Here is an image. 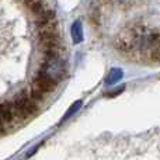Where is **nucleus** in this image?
<instances>
[{
	"label": "nucleus",
	"instance_id": "1",
	"mask_svg": "<svg viewBox=\"0 0 160 160\" xmlns=\"http://www.w3.org/2000/svg\"><path fill=\"white\" fill-rule=\"evenodd\" d=\"M11 107H13V115L17 117L18 119L28 118V117H32L34 114L38 112L37 101L25 93L16 97V101H14V104H11Z\"/></svg>",
	"mask_w": 160,
	"mask_h": 160
},
{
	"label": "nucleus",
	"instance_id": "2",
	"mask_svg": "<svg viewBox=\"0 0 160 160\" xmlns=\"http://www.w3.org/2000/svg\"><path fill=\"white\" fill-rule=\"evenodd\" d=\"M56 86H58V82H56L52 76H49L45 72H41L35 78V80H34L32 88L41 91L42 94H47V93H51V91L55 90Z\"/></svg>",
	"mask_w": 160,
	"mask_h": 160
},
{
	"label": "nucleus",
	"instance_id": "3",
	"mask_svg": "<svg viewBox=\"0 0 160 160\" xmlns=\"http://www.w3.org/2000/svg\"><path fill=\"white\" fill-rule=\"evenodd\" d=\"M13 118H14L13 107H11L10 102H3V104H0V121H2L3 124H10Z\"/></svg>",
	"mask_w": 160,
	"mask_h": 160
},
{
	"label": "nucleus",
	"instance_id": "4",
	"mask_svg": "<svg viewBox=\"0 0 160 160\" xmlns=\"http://www.w3.org/2000/svg\"><path fill=\"white\" fill-rule=\"evenodd\" d=\"M30 7H31L32 14L37 17V16H39V14H42L44 11H47L48 8H49V6H48L44 0H34V2L30 3Z\"/></svg>",
	"mask_w": 160,
	"mask_h": 160
},
{
	"label": "nucleus",
	"instance_id": "5",
	"mask_svg": "<svg viewBox=\"0 0 160 160\" xmlns=\"http://www.w3.org/2000/svg\"><path fill=\"white\" fill-rule=\"evenodd\" d=\"M72 35L76 41H80L82 38V28H80V22H75V25L72 27Z\"/></svg>",
	"mask_w": 160,
	"mask_h": 160
},
{
	"label": "nucleus",
	"instance_id": "6",
	"mask_svg": "<svg viewBox=\"0 0 160 160\" xmlns=\"http://www.w3.org/2000/svg\"><path fill=\"white\" fill-rule=\"evenodd\" d=\"M3 133H4V124L0 121V135H3Z\"/></svg>",
	"mask_w": 160,
	"mask_h": 160
},
{
	"label": "nucleus",
	"instance_id": "7",
	"mask_svg": "<svg viewBox=\"0 0 160 160\" xmlns=\"http://www.w3.org/2000/svg\"><path fill=\"white\" fill-rule=\"evenodd\" d=\"M22 2H25L27 4H30V3H31V2H34V0H22Z\"/></svg>",
	"mask_w": 160,
	"mask_h": 160
}]
</instances>
